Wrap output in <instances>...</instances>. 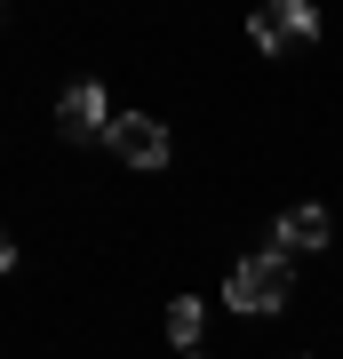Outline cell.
I'll return each mask as SVG.
<instances>
[{
    "label": "cell",
    "mask_w": 343,
    "mask_h": 359,
    "mask_svg": "<svg viewBox=\"0 0 343 359\" xmlns=\"http://www.w3.org/2000/svg\"><path fill=\"white\" fill-rule=\"evenodd\" d=\"M288 295H295V280H288V256H240L224 271V304L231 311H248V320H271V311H288Z\"/></svg>",
    "instance_id": "obj_1"
},
{
    "label": "cell",
    "mask_w": 343,
    "mask_h": 359,
    "mask_svg": "<svg viewBox=\"0 0 343 359\" xmlns=\"http://www.w3.org/2000/svg\"><path fill=\"white\" fill-rule=\"evenodd\" d=\"M335 240V216L319 200H295V208H280V216H271V256H319V248Z\"/></svg>",
    "instance_id": "obj_2"
},
{
    "label": "cell",
    "mask_w": 343,
    "mask_h": 359,
    "mask_svg": "<svg viewBox=\"0 0 343 359\" xmlns=\"http://www.w3.org/2000/svg\"><path fill=\"white\" fill-rule=\"evenodd\" d=\"M112 104H104L96 80H72V88L56 96V136H72V144H88V136H112Z\"/></svg>",
    "instance_id": "obj_3"
},
{
    "label": "cell",
    "mask_w": 343,
    "mask_h": 359,
    "mask_svg": "<svg viewBox=\"0 0 343 359\" xmlns=\"http://www.w3.org/2000/svg\"><path fill=\"white\" fill-rule=\"evenodd\" d=\"M104 144H112V152H120L128 168H168V128H160L152 112H120Z\"/></svg>",
    "instance_id": "obj_4"
},
{
    "label": "cell",
    "mask_w": 343,
    "mask_h": 359,
    "mask_svg": "<svg viewBox=\"0 0 343 359\" xmlns=\"http://www.w3.org/2000/svg\"><path fill=\"white\" fill-rule=\"evenodd\" d=\"M160 327H168V344H176V351L191 359V344H200V327H208V304H200V295H176Z\"/></svg>",
    "instance_id": "obj_5"
},
{
    "label": "cell",
    "mask_w": 343,
    "mask_h": 359,
    "mask_svg": "<svg viewBox=\"0 0 343 359\" xmlns=\"http://www.w3.org/2000/svg\"><path fill=\"white\" fill-rule=\"evenodd\" d=\"M280 25H288V48H304V40H319V8H304V0H280Z\"/></svg>",
    "instance_id": "obj_6"
},
{
    "label": "cell",
    "mask_w": 343,
    "mask_h": 359,
    "mask_svg": "<svg viewBox=\"0 0 343 359\" xmlns=\"http://www.w3.org/2000/svg\"><path fill=\"white\" fill-rule=\"evenodd\" d=\"M8 264H16V248H8V231H0V271H8Z\"/></svg>",
    "instance_id": "obj_7"
},
{
    "label": "cell",
    "mask_w": 343,
    "mask_h": 359,
    "mask_svg": "<svg viewBox=\"0 0 343 359\" xmlns=\"http://www.w3.org/2000/svg\"><path fill=\"white\" fill-rule=\"evenodd\" d=\"M191 359H200V351H191Z\"/></svg>",
    "instance_id": "obj_8"
}]
</instances>
